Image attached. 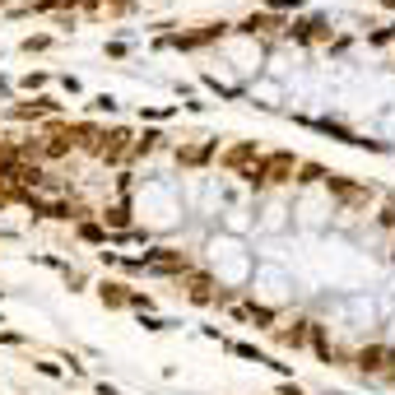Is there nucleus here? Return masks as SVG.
Returning a JSON list of instances; mask_svg holds the SVG:
<instances>
[{
  "label": "nucleus",
  "mask_w": 395,
  "mask_h": 395,
  "mask_svg": "<svg viewBox=\"0 0 395 395\" xmlns=\"http://www.w3.org/2000/svg\"><path fill=\"white\" fill-rule=\"evenodd\" d=\"M386 5H395V0H386Z\"/></svg>",
  "instance_id": "obj_5"
},
{
  "label": "nucleus",
  "mask_w": 395,
  "mask_h": 395,
  "mask_svg": "<svg viewBox=\"0 0 395 395\" xmlns=\"http://www.w3.org/2000/svg\"><path fill=\"white\" fill-rule=\"evenodd\" d=\"M256 154V149L251 145H242V149H233V154H228V168H242V163H247V158Z\"/></svg>",
  "instance_id": "obj_3"
},
{
  "label": "nucleus",
  "mask_w": 395,
  "mask_h": 395,
  "mask_svg": "<svg viewBox=\"0 0 395 395\" xmlns=\"http://www.w3.org/2000/svg\"><path fill=\"white\" fill-rule=\"evenodd\" d=\"M107 224H116V228L126 224V205H116V209H107Z\"/></svg>",
  "instance_id": "obj_4"
},
{
  "label": "nucleus",
  "mask_w": 395,
  "mask_h": 395,
  "mask_svg": "<svg viewBox=\"0 0 395 395\" xmlns=\"http://www.w3.org/2000/svg\"><path fill=\"white\" fill-rule=\"evenodd\" d=\"M288 177H293V154H270L256 172H251V181H260V186H270V181H288Z\"/></svg>",
  "instance_id": "obj_1"
},
{
  "label": "nucleus",
  "mask_w": 395,
  "mask_h": 395,
  "mask_svg": "<svg viewBox=\"0 0 395 395\" xmlns=\"http://www.w3.org/2000/svg\"><path fill=\"white\" fill-rule=\"evenodd\" d=\"M358 367H363V372H386L395 382V349H363Z\"/></svg>",
  "instance_id": "obj_2"
}]
</instances>
